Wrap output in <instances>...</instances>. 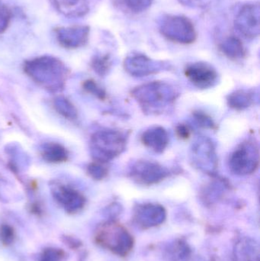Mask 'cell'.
<instances>
[{
  "label": "cell",
  "instance_id": "6da1fadb",
  "mask_svg": "<svg viewBox=\"0 0 260 261\" xmlns=\"http://www.w3.org/2000/svg\"><path fill=\"white\" fill-rule=\"evenodd\" d=\"M131 96L145 113L160 114L172 105L179 93L170 84L163 81H153L135 87Z\"/></svg>",
  "mask_w": 260,
  "mask_h": 261
},
{
  "label": "cell",
  "instance_id": "7a4b0ae2",
  "mask_svg": "<svg viewBox=\"0 0 260 261\" xmlns=\"http://www.w3.org/2000/svg\"><path fill=\"white\" fill-rule=\"evenodd\" d=\"M26 73L37 83L47 86L49 89L62 87L67 76V69L62 62L52 57H40L27 61L24 64Z\"/></svg>",
  "mask_w": 260,
  "mask_h": 261
},
{
  "label": "cell",
  "instance_id": "3957f363",
  "mask_svg": "<svg viewBox=\"0 0 260 261\" xmlns=\"http://www.w3.org/2000/svg\"><path fill=\"white\" fill-rule=\"evenodd\" d=\"M95 240L102 248L121 257L128 255L134 245L133 237L128 230L114 221H108L99 225Z\"/></svg>",
  "mask_w": 260,
  "mask_h": 261
},
{
  "label": "cell",
  "instance_id": "277c9868",
  "mask_svg": "<svg viewBox=\"0 0 260 261\" xmlns=\"http://www.w3.org/2000/svg\"><path fill=\"white\" fill-rule=\"evenodd\" d=\"M128 136L121 130L105 129L92 136L91 150L95 161L107 163L122 154L126 149Z\"/></svg>",
  "mask_w": 260,
  "mask_h": 261
},
{
  "label": "cell",
  "instance_id": "5b68a950",
  "mask_svg": "<svg viewBox=\"0 0 260 261\" xmlns=\"http://www.w3.org/2000/svg\"><path fill=\"white\" fill-rule=\"evenodd\" d=\"M259 146L254 140H246L234 150L229 158V167L238 176H247L259 167Z\"/></svg>",
  "mask_w": 260,
  "mask_h": 261
},
{
  "label": "cell",
  "instance_id": "8992f818",
  "mask_svg": "<svg viewBox=\"0 0 260 261\" xmlns=\"http://www.w3.org/2000/svg\"><path fill=\"white\" fill-rule=\"evenodd\" d=\"M160 32L169 41L179 44H189L196 40L193 23L183 15H168L160 24Z\"/></svg>",
  "mask_w": 260,
  "mask_h": 261
},
{
  "label": "cell",
  "instance_id": "52a82bcc",
  "mask_svg": "<svg viewBox=\"0 0 260 261\" xmlns=\"http://www.w3.org/2000/svg\"><path fill=\"white\" fill-rule=\"evenodd\" d=\"M170 170L155 161L140 160L131 165L128 176L134 182L142 186H152L169 177Z\"/></svg>",
  "mask_w": 260,
  "mask_h": 261
},
{
  "label": "cell",
  "instance_id": "ba28073f",
  "mask_svg": "<svg viewBox=\"0 0 260 261\" xmlns=\"http://www.w3.org/2000/svg\"><path fill=\"white\" fill-rule=\"evenodd\" d=\"M191 159L196 168L211 176H216L218 158L215 146L206 137L198 138L191 148Z\"/></svg>",
  "mask_w": 260,
  "mask_h": 261
},
{
  "label": "cell",
  "instance_id": "9c48e42d",
  "mask_svg": "<svg viewBox=\"0 0 260 261\" xmlns=\"http://www.w3.org/2000/svg\"><path fill=\"white\" fill-rule=\"evenodd\" d=\"M259 3L244 5L235 18V28L244 38L253 39L259 35Z\"/></svg>",
  "mask_w": 260,
  "mask_h": 261
},
{
  "label": "cell",
  "instance_id": "30bf717a",
  "mask_svg": "<svg viewBox=\"0 0 260 261\" xmlns=\"http://www.w3.org/2000/svg\"><path fill=\"white\" fill-rule=\"evenodd\" d=\"M168 64L155 61L142 54H133L125 58L124 67L133 76H147L160 73L168 68Z\"/></svg>",
  "mask_w": 260,
  "mask_h": 261
},
{
  "label": "cell",
  "instance_id": "8fae6325",
  "mask_svg": "<svg viewBox=\"0 0 260 261\" xmlns=\"http://www.w3.org/2000/svg\"><path fill=\"white\" fill-rule=\"evenodd\" d=\"M185 76L198 89L211 88L218 82V74L215 68L207 63L195 62L185 67Z\"/></svg>",
  "mask_w": 260,
  "mask_h": 261
},
{
  "label": "cell",
  "instance_id": "7c38bea8",
  "mask_svg": "<svg viewBox=\"0 0 260 261\" xmlns=\"http://www.w3.org/2000/svg\"><path fill=\"white\" fill-rule=\"evenodd\" d=\"M166 218V210L159 204H140L134 208V220L140 228L158 226L163 223Z\"/></svg>",
  "mask_w": 260,
  "mask_h": 261
},
{
  "label": "cell",
  "instance_id": "4fadbf2b",
  "mask_svg": "<svg viewBox=\"0 0 260 261\" xmlns=\"http://www.w3.org/2000/svg\"><path fill=\"white\" fill-rule=\"evenodd\" d=\"M90 32V27L86 25L61 27L55 30L60 44L70 49L77 48L86 44Z\"/></svg>",
  "mask_w": 260,
  "mask_h": 261
},
{
  "label": "cell",
  "instance_id": "5bb4252c",
  "mask_svg": "<svg viewBox=\"0 0 260 261\" xmlns=\"http://www.w3.org/2000/svg\"><path fill=\"white\" fill-rule=\"evenodd\" d=\"M53 193L55 200L70 214L78 213L85 205V197L79 191L68 186H56Z\"/></svg>",
  "mask_w": 260,
  "mask_h": 261
},
{
  "label": "cell",
  "instance_id": "9a60e30c",
  "mask_svg": "<svg viewBox=\"0 0 260 261\" xmlns=\"http://www.w3.org/2000/svg\"><path fill=\"white\" fill-rule=\"evenodd\" d=\"M141 142L148 148L157 153L166 150L169 144V134L163 127L155 126L148 128L142 134Z\"/></svg>",
  "mask_w": 260,
  "mask_h": 261
},
{
  "label": "cell",
  "instance_id": "2e32d148",
  "mask_svg": "<svg viewBox=\"0 0 260 261\" xmlns=\"http://www.w3.org/2000/svg\"><path fill=\"white\" fill-rule=\"evenodd\" d=\"M55 9L68 18L84 16L90 11L88 0H50Z\"/></svg>",
  "mask_w": 260,
  "mask_h": 261
},
{
  "label": "cell",
  "instance_id": "e0dca14e",
  "mask_svg": "<svg viewBox=\"0 0 260 261\" xmlns=\"http://www.w3.org/2000/svg\"><path fill=\"white\" fill-rule=\"evenodd\" d=\"M235 257L238 261H259V245L254 239L244 238L235 245Z\"/></svg>",
  "mask_w": 260,
  "mask_h": 261
},
{
  "label": "cell",
  "instance_id": "ac0fdd59",
  "mask_svg": "<svg viewBox=\"0 0 260 261\" xmlns=\"http://www.w3.org/2000/svg\"><path fill=\"white\" fill-rule=\"evenodd\" d=\"M219 49L227 58L233 61L243 59L247 54L242 41L234 35L227 37L219 44Z\"/></svg>",
  "mask_w": 260,
  "mask_h": 261
},
{
  "label": "cell",
  "instance_id": "d6986e66",
  "mask_svg": "<svg viewBox=\"0 0 260 261\" xmlns=\"http://www.w3.org/2000/svg\"><path fill=\"white\" fill-rule=\"evenodd\" d=\"M256 94L251 90H238L228 95L227 98L229 107L238 111L246 110L253 105Z\"/></svg>",
  "mask_w": 260,
  "mask_h": 261
},
{
  "label": "cell",
  "instance_id": "ffe728a7",
  "mask_svg": "<svg viewBox=\"0 0 260 261\" xmlns=\"http://www.w3.org/2000/svg\"><path fill=\"white\" fill-rule=\"evenodd\" d=\"M42 156L45 161L50 163H61L67 161L68 153L62 145L56 143L44 144L42 148Z\"/></svg>",
  "mask_w": 260,
  "mask_h": 261
},
{
  "label": "cell",
  "instance_id": "44dd1931",
  "mask_svg": "<svg viewBox=\"0 0 260 261\" xmlns=\"http://www.w3.org/2000/svg\"><path fill=\"white\" fill-rule=\"evenodd\" d=\"M118 6L125 12L131 14H139L148 10L153 0H116Z\"/></svg>",
  "mask_w": 260,
  "mask_h": 261
},
{
  "label": "cell",
  "instance_id": "7402d4cb",
  "mask_svg": "<svg viewBox=\"0 0 260 261\" xmlns=\"http://www.w3.org/2000/svg\"><path fill=\"white\" fill-rule=\"evenodd\" d=\"M216 180L209 184L203 190V199L206 202H212L219 199L223 193V190L227 188L228 184L224 179H215Z\"/></svg>",
  "mask_w": 260,
  "mask_h": 261
},
{
  "label": "cell",
  "instance_id": "603a6c76",
  "mask_svg": "<svg viewBox=\"0 0 260 261\" xmlns=\"http://www.w3.org/2000/svg\"><path fill=\"white\" fill-rule=\"evenodd\" d=\"M91 66L93 70L99 76H105L111 69V58L108 55H97L92 61Z\"/></svg>",
  "mask_w": 260,
  "mask_h": 261
},
{
  "label": "cell",
  "instance_id": "cb8c5ba5",
  "mask_svg": "<svg viewBox=\"0 0 260 261\" xmlns=\"http://www.w3.org/2000/svg\"><path fill=\"white\" fill-rule=\"evenodd\" d=\"M105 164L106 163L96 161L92 163L87 168L88 174L96 180H102L105 179L108 174V169L107 166H105Z\"/></svg>",
  "mask_w": 260,
  "mask_h": 261
},
{
  "label": "cell",
  "instance_id": "d4e9b609",
  "mask_svg": "<svg viewBox=\"0 0 260 261\" xmlns=\"http://www.w3.org/2000/svg\"><path fill=\"white\" fill-rule=\"evenodd\" d=\"M67 254L62 249L56 248H47L43 250L40 254L38 261H65Z\"/></svg>",
  "mask_w": 260,
  "mask_h": 261
},
{
  "label": "cell",
  "instance_id": "484cf974",
  "mask_svg": "<svg viewBox=\"0 0 260 261\" xmlns=\"http://www.w3.org/2000/svg\"><path fill=\"white\" fill-rule=\"evenodd\" d=\"M192 117L197 125L206 129H215L216 124L212 117L207 113L201 111H195L192 113Z\"/></svg>",
  "mask_w": 260,
  "mask_h": 261
},
{
  "label": "cell",
  "instance_id": "4316f807",
  "mask_svg": "<svg viewBox=\"0 0 260 261\" xmlns=\"http://www.w3.org/2000/svg\"><path fill=\"white\" fill-rule=\"evenodd\" d=\"M83 88L89 93H91L93 96H96L100 100H105L107 99V93L103 88L99 84H96L93 80H88L83 83Z\"/></svg>",
  "mask_w": 260,
  "mask_h": 261
},
{
  "label": "cell",
  "instance_id": "83f0119b",
  "mask_svg": "<svg viewBox=\"0 0 260 261\" xmlns=\"http://www.w3.org/2000/svg\"><path fill=\"white\" fill-rule=\"evenodd\" d=\"M56 108L60 113L67 118H76V111L74 107L67 99H61L56 102Z\"/></svg>",
  "mask_w": 260,
  "mask_h": 261
},
{
  "label": "cell",
  "instance_id": "f1b7e54d",
  "mask_svg": "<svg viewBox=\"0 0 260 261\" xmlns=\"http://www.w3.org/2000/svg\"><path fill=\"white\" fill-rule=\"evenodd\" d=\"M15 233L14 228L9 225H3L0 227V240L3 245H9L15 240Z\"/></svg>",
  "mask_w": 260,
  "mask_h": 261
},
{
  "label": "cell",
  "instance_id": "f546056e",
  "mask_svg": "<svg viewBox=\"0 0 260 261\" xmlns=\"http://www.w3.org/2000/svg\"><path fill=\"white\" fill-rule=\"evenodd\" d=\"M10 20V11L6 6L0 5V34L3 33L8 29Z\"/></svg>",
  "mask_w": 260,
  "mask_h": 261
},
{
  "label": "cell",
  "instance_id": "4dcf8cb0",
  "mask_svg": "<svg viewBox=\"0 0 260 261\" xmlns=\"http://www.w3.org/2000/svg\"><path fill=\"white\" fill-rule=\"evenodd\" d=\"M176 132H177V136L180 139H188L191 135L190 128L185 124H180V125H177V128H176Z\"/></svg>",
  "mask_w": 260,
  "mask_h": 261
},
{
  "label": "cell",
  "instance_id": "1f68e13d",
  "mask_svg": "<svg viewBox=\"0 0 260 261\" xmlns=\"http://www.w3.org/2000/svg\"><path fill=\"white\" fill-rule=\"evenodd\" d=\"M194 1H198V0H194Z\"/></svg>",
  "mask_w": 260,
  "mask_h": 261
}]
</instances>
